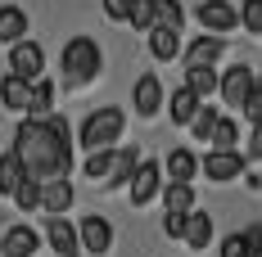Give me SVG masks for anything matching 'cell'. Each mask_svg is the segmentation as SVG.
<instances>
[{"instance_id":"cell-19","label":"cell","mask_w":262,"mask_h":257,"mask_svg":"<svg viewBox=\"0 0 262 257\" xmlns=\"http://www.w3.org/2000/svg\"><path fill=\"white\" fill-rule=\"evenodd\" d=\"M181 239L190 244V248H208V244H212V217H208V212H190Z\"/></svg>"},{"instance_id":"cell-23","label":"cell","mask_w":262,"mask_h":257,"mask_svg":"<svg viewBox=\"0 0 262 257\" xmlns=\"http://www.w3.org/2000/svg\"><path fill=\"white\" fill-rule=\"evenodd\" d=\"M185 90L199 104H208V95L217 90V73H212V68H190V73H185Z\"/></svg>"},{"instance_id":"cell-35","label":"cell","mask_w":262,"mask_h":257,"mask_svg":"<svg viewBox=\"0 0 262 257\" xmlns=\"http://www.w3.org/2000/svg\"><path fill=\"white\" fill-rule=\"evenodd\" d=\"M104 14L113 18V23H127L131 18V0H104Z\"/></svg>"},{"instance_id":"cell-22","label":"cell","mask_w":262,"mask_h":257,"mask_svg":"<svg viewBox=\"0 0 262 257\" xmlns=\"http://www.w3.org/2000/svg\"><path fill=\"white\" fill-rule=\"evenodd\" d=\"M136 167H140V154L136 149H113V172H108L104 185H131Z\"/></svg>"},{"instance_id":"cell-37","label":"cell","mask_w":262,"mask_h":257,"mask_svg":"<svg viewBox=\"0 0 262 257\" xmlns=\"http://www.w3.org/2000/svg\"><path fill=\"white\" fill-rule=\"evenodd\" d=\"M163 235H167V239H181L185 235V217H172V212H167V217H163Z\"/></svg>"},{"instance_id":"cell-1","label":"cell","mask_w":262,"mask_h":257,"mask_svg":"<svg viewBox=\"0 0 262 257\" xmlns=\"http://www.w3.org/2000/svg\"><path fill=\"white\" fill-rule=\"evenodd\" d=\"M9 154L18 158L23 176L36 180V185L68 180V172H73V131H68V122L59 113H50L46 122H32L27 118L23 127L14 131Z\"/></svg>"},{"instance_id":"cell-39","label":"cell","mask_w":262,"mask_h":257,"mask_svg":"<svg viewBox=\"0 0 262 257\" xmlns=\"http://www.w3.org/2000/svg\"><path fill=\"white\" fill-rule=\"evenodd\" d=\"M258 86H262V77H258Z\"/></svg>"},{"instance_id":"cell-10","label":"cell","mask_w":262,"mask_h":257,"mask_svg":"<svg viewBox=\"0 0 262 257\" xmlns=\"http://www.w3.org/2000/svg\"><path fill=\"white\" fill-rule=\"evenodd\" d=\"M46 244H50L59 257H81L77 248V226L68 217H46Z\"/></svg>"},{"instance_id":"cell-5","label":"cell","mask_w":262,"mask_h":257,"mask_svg":"<svg viewBox=\"0 0 262 257\" xmlns=\"http://www.w3.org/2000/svg\"><path fill=\"white\" fill-rule=\"evenodd\" d=\"M258 90V77H253V68H244V63H235V68H226L222 77H217V95H222V104H231V108H244V100Z\"/></svg>"},{"instance_id":"cell-36","label":"cell","mask_w":262,"mask_h":257,"mask_svg":"<svg viewBox=\"0 0 262 257\" xmlns=\"http://www.w3.org/2000/svg\"><path fill=\"white\" fill-rule=\"evenodd\" d=\"M239 235L249 244V257H262V226H249V230H239Z\"/></svg>"},{"instance_id":"cell-13","label":"cell","mask_w":262,"mask_h":257,"mask_svg":"<svg viewBox=\"0 0 262 257\" xmlns=\"http://www.w3.org/2000/svg\"><path fill=\"white\" fill-rule=\"evenodd\" d=\"M77 199V190H73V180H50V185H41V212L46 217H63L68 207Z\"/></svg>"},{"instance_id":"cell-6","label":"cell","mask_w":262,"mask_h":257,"mask_svg":"<svg viewBox=\"0 0 262 257\" xmlns=\"http://www.w3.org/2000/svg\"><path fill=\"white\" fill-rule=\"evenodd\" d=\"M77 248L91 257H108V248H113V226H108L100 212H91V217H81L77 226Z\"/></svg>"},{"instance_id":"cell-38","label":"cell","mask_w":262,"mask_h":257,"mask_svg":"<svg viewBox=\"0 0 262 257\" xmlns=\"http://www.w3.org/2000/svg\"><path fill=\"white\" fill-rule=\"evenodd\" d=\"M262 158V122L253 127V140H249V154H244V162H258Z\"/></svg>"},{"instance_id":"cell-18","label":"cell","mask_w":262,"mask_h":257,"mask_svg":"<svg viewBox=\"0 0 262 257\" xmlns=\"http://www.w3.org/2000/svg\"><path fill=\"white\" fill-rule=\"evenodd\" d=\"M163 104H167V118H172V122H181V127H190V118L199 113V100H194L185 86H177V90H172Z\"/></svg>"},{"instance_id":"cell-3","label":"cell","mask_w":262,"mask_h":257,"mask_svg":"<svg viewBox=\"0 0 262 257\" xmlns=\"http://www.w3.org/2000/svg\"><path fill=\"white\" fill-rule=\"evenodd\" d=\"M122 131H127V113L113 108V104H104V108H95V113L81 122L77 145L86 149V154H100V149H113V145L122 140Z\"/></svg>"},{"instance_id":"cell-27","label":"cell","mask_w":262,"mask_h":257,"mask_svg":"<svg viewBox=\"0 0 262 257\" xmlns=\"http://www.w3.org/2000/svg\"><path fill=\"white\" fill-rule=\"evenodd\" d=\"M208 140H212V149H217V154H235V145H239V127L231 122V118H222V122L212 127Z\"/></svg>"},{"instance_id":"cell-28","label":"cell","mask_w":262,"mask_h":257,"mask_svg":"<svg viewBox=\"0 0 262 257\" xmlns=\"http://www.w3.org/2000/svg\"><path fill=\"white\" fill-rule=\"evenodd\" d=\"M217 122H222V113H217L212 104H199V113L190 118V135H194V140H208Z\"/></svg>"},{"instance_id":"cell-31","label":"cell","mask_w":262,"mask_h":257,"mask_svg":"<svg viewBox=\"0 0 262 257\" xmlns=\"http://www.w3.org/2000/svg\"><path fill=\"white\" fill-rule=\"evenodd\" d=\"M136 32H154V0H131V18Z\"/></svg>"},{"instance_id":"cell-21","label":"cell","mask_w":262,"mask_h":257,"mask_svg":"<svg viewBox=\"0 0 262 257\" xmlns=\"http://www.w3.org/2000/svg\"><path fill=\"white\" fill-rule=\"evenodd\" d=\"M27 100H32V86L18 77H5L0 81V104L9 108V113H27Z\"/></svg>"},{"instance_id":"cell-11","label":"cell","mask_w":262,"mask_h":257,"mask_svg":"<svg viewBox=\"0 0 262 257\" xmlns=\"http://www.w3.org/2000/svg\"><path fill=\"white\" fill-rule=\"evenodd\" d=\"M36 248H41V235L32 226H9L0 235V257H32Z\"/></svg>"},{"instance_id":"cell-29","label":"cell","mask_w":262,"mask_h":257,"mask_svg":"<svg viewBox=\"0 0 262 257\" xmlns=\"http://www.w3.org/2000/svg\"><path fill=\"white\" fill-rule=\"evenodd\" d=\"M91 180H100L104 185L108 180V172H113V149H100V154H86V167H81Z\"/></svg>"},{"instance_id":"cell-8","label":"cell","mask_w":262,"mask_h":257,"mask_svg":"<svg viewBox=\"0 0 262 257\" xmlns=\"http://www.w3.org/2000/svg\"><path fill=\"white\" fill-rule=\"evenodd\" d=\"M244 167H249V162H244L239 149H235V154H217V149H212V154H204V162H199V172H204L212 185H226V180L244 176Z\"/></svg>"},{"instance_id":"cell-14","label":"cell","mask_w":262,"mask_h":257,"mask_svg":"<svg viewBox=\"0 0 262 257\" xmlns=\"http://www.w3.org/2000/svg\"><path fill=\"white\" fill-rule=\"evenodd\" d=\"M199 23H204V32H231V27L239 23L235 5H231V0H204V5H199Z\"/></svg>"},{"instance_id":"cell-2","label":"cell","mask_w":262,"mask_h":257,"mask_svg":"<svg viewBox=\"0 0 262 257\" xmlns=\"http://www.w3.org/2000/svg\"><path fill=\"white\" fill-rule=\"evenodd\" d=\"M59 68H63L68 86H91V81L100 77V68H104V50L91 36H73L63 45V54H59Z\"/></svg>"},{"instance_id":"cell-9","label":"cell","mask_w":262,"mask_h":257,"mask_svg":"<svg viewBox=\"0 0 262 257\" xmlns=\"http://www.w3.org/2000/svg\"><path fill=\"white\" fill-rule=\"evenodd\" d=\"M131 108H136V118H158V108H163V81H158L154 73H145V77L136 81Z\"/></svg>"},{"instance_id":"cell-24","label":"cell","mask_w":262,"mask_h":257,"mask_svg":"<svg viewBox=\"0 0 262 257\" xmlns=\"http://www.w3.org/2000/svg\"><path fill=\"white\" fill-rule=\"evenodd\" d=\"M163 203H167L172 217H190V212H194V190H190V185H167V190H163Z\"/></svg>"},{"instance_id":"cell-7","label":"cell","mask_w":262,"mask_h":257,"mask_svg":"<svg viewBox=\"0 0 262 257\" xmlns=\"http://www.w3.org/2000/svg\"><path fill=\"white\" fill-rule=\"evenodd\" d=\"M158 194H163V162L140 158V167H136V176H131V203H136V207H149Z\"/></svg>"},{"instance_id":"cell-33","label":"cell","mask_w":262,"mask_h":257,"mask_svg":"<svg viewBox=\"0 0 262 257\" xmlns=\"http://www.w3.org/2000/svg\"><path fill=\"white\" fill-rule=\"evenodd\" d=\"M239 113H244V118H249L253 127H258V122H262V86H258V90H253V95H249V100H244V108H239Z\"/></svg>"},{"instance_id":"cell-12","label":"cell","mask_w":262,"mask_h":257,"mask_svg":"<svg viewBox=\"0 0 262 257\" xmlns=\"http://www.w3.org/2000/svg\"><path fill=\"white\" fill-rule=\"evenodd\" d=\"M181 54H185V73H190V68H212V63L226 54V45H222V36H199V41H190Z\"/></svg>"},{"instance_id":"cell-25","label":"cell","mask_w":262,"mask_h":257,"mask_svg":"<svg viewBox=\"0 0 262 257\" xmlns=\"http://www.w3.org/2000/svg\"><path fill=\"white\" fill-rule=\"evenodd\" d=\"M185 9L177 0H154V27H167V32H181Z\"/></svg>"},{"instance_id":"cell-20","label":"cell","mask_w":262,"mask_h":257,"mask_svg":"<svg viewBox=\"0 0 262 257\" xmlns=\"http://www.w3.org/2000/svg\"><path fill=\"white\" fill-rule=\"evenodd\" d=\"M149 54H154L158 63L177 59V54H181V32H167V27H154V32H149Z\"/></svg>"},{"instance_id":"cell-30","label":"cell","mask_w":262,"mask_h":257,"mask_svg":"<svg viewBox=\"0 0 262 257\" xmlns=\"http://www.w3.org/2000/svg\"><path fill=\"white\" fill-rule=\"evenodd\" d=\"M14 203H18V212H41V185L23 176V185L14 190Z\"/></svg>"},{"instance_id":"cell-26","label":"cell","mask_w":262,"mask_h":257,"mask_svg":"<svg viewBox=\"0 0 262 257\" xmlns=\"http://www.w3.org/2000/svg\"><path fill=\"white\" fill-rule=\"evenodd\" d=\"M18 185H23V167H18V158H14V154H0V194L14 199Z\"/></svg>"},{"instance_id":"cell-32","label":"cell","mask_w":262,"mask_h":257,"mask_svg":"<svg viewBox=\"0 0 262 257\" xmlns=\"http://www.w3.org/2000/svg\"><path fill=\"white\" fill-rule=\"evenodd\" d=\"M235 18L249 27V32H262V0H244V5L235 9Z\"/></svg>"},{"instance_id":"cell-4","label":"cell","mask_w":262,"mask_h":257,"mask_svg":"<svg viewBox=\"0 0 262 257\" xmlns=\"http://www.w3.org/2000/svg\"><path fill=\"white\" fill-rule=\"evenodd\" d=\"M41 73H46V50L36 45V41H18V45H9V77L18 81H41Z\"/></svg>"},{"instance_id":"cell-34","label":"cell","mask_w":262,"mask_h":257,"mask_svg":"<svg viewBox=\"0 0 262 257\" xmlns=\"http://www.w3.org/2000/svg\"><path fill=\"white\" fill-rule=\"evenodd\" d=\"M222 257H249V244H244V235H226V244H222Z\"/></svg>"},{"instance_id":"cell-15","label":"cell","mask_w":262,"mask_h":257,"mask_svg":"<svg viewBox=\"0 0 262 257\" xmlns=\"http://www.w3.org/2000/svg\"><path fill=\"white\" fill-rule=\"evenodd\" d=\"M163 172H167V185H190V180L199 176V158L190 154V149H172L167 162H163Z\"/></svg>"},{"instance_id":"cell-17","label":"cell","mask_w":262,"mask_h":257,"mask_svg":"<svg viewBox=\"0 0 262 257\" xmlns=\"http://www.w3.org/2000/svg\"><path fill=\"white\" fill-rule=\"evenodd\" d=\"M54 113V81H32V100H27V118L32 122H46Z\"/></svg>"},{"instance_id":"cell-16","label":"cell","mask_w":262,"mask_h":257,"mask_svg":"<svg viewBox=\"0 0 262 257\" xmlns=\"http://www.w3.org/2000/svg\"><path fill=\"white\" fill-rule=\"evenodd\" d=\"M27 41V14L18 5H5L0 9V45H18Z\"/></svg>"}]
</instances>
